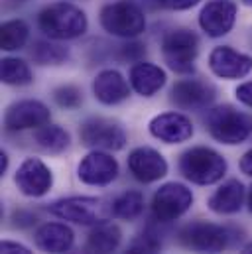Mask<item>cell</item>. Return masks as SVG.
Segmentation results:
<instances>
[{
  "label": "cell",
  "mask_w": 252,
  "mask_h": 254,
  "mask_svg": "<svg viewBox=\"0 0 252 254\" xmlns=\"http://www.w3.org/2000/svg\"><path fill=\"white\" fill-rule=\"evenodd\" d=\"M235 241V229L207 221H193L178 231V243L193 254H223Z\"/></svg>",
  "instance_id": "obj_1"
},
{
  "label": "cell",
  "mask_w": 252,
  "mask_h": 254,
  "mask_svg": "<svg viewBox=\"0 0 252 254\" xmlns=\"http://www.w3.org/2000/svg\"><path fill=\"white\" fill-rule=\"evenodd\" d=\"M38 26L40 30L56 42L75 40L81 38L87 32V16L81 8L69 2H56L46 6L38 14Z\"/></svg>",
  "instance_id": "obj_2"
},
{
  "label": "cell",
  "mask_w": 252,
  "mask_h": 254,
  "mask_svg": "<svg viewBox=\"0 0 252 254\" xmlns=\"http://www.w3.org/2000/svg\"><path fill=\"white\" fill-rule=\"evenodd\" d=\"M180 174L195 186H213L227 174V160L213 148L195 146L186 150L178 162Z\"/></svg>",
  "instance_id": "obj_3"
},
{
  "label": "cell",
  "mask_w": 252,
  "mask_h": 254,
  "mask_svg": "<svg viewBox=\"0 0 252 254\" xmlns=\"http://www.w3.org/2000/svg\"><path fill=\"white\" fill-rule=\"evenodd\" d=\"M48 211L58 219L83 225V227H97L107 223L113 217V203H107L101 197H65L48 205Z\"/></svg>",
  "instance_id": "obj_4"
},
{
  "label": "cell",
  "mask_w": 252,
  "mask_h": 254,
  "mask_svg": "<svg viewBox=\"0 0 252 254\" xmlns=\"http://www.w3.org/2000/svg\"><path fill=\"white\" fill-rule=\"evenodd\" d=\"M205 128L217 142L237 146L252 134V117L233 105H219L209 109L205 117Z\"/></svg>",
  "instance_id": "obj_5"
},
{
  "label": "cell",
  "mask_w": 252,
  "mask_h": 254,
  "mask_svg": "<svg viewBox=\"0 0 252 254\" xmlns=\"http://www.w3.org/2000/svg\"><path fill=\"white\" fill-rule=\"evenodd\" d=\"M99 20L105 32L126 40H132L146 30L144 10L134 0H117L103 6Z\"/></svg>",
  "instance_id": "obj_6"
},
{
  "label": "cell",
  "mask_w": 252,
  "mask_h": 254,
  "mask_svg": "<svg viewBox=\"0 0 252 254\" xmlns=\"http://www.w3.org/2000/svg\"><path fill=\"white\" fill-rule=\"evenodd\" d=\"M197 54H199V38L191 30L168 32L162 40L164 62L176 73H182V75L193 73Z\"/></svg>",
  "instance_id": "obj_7"
},
{
  "label": "cell",
  "mask_w": 252,
  "mask_h": 254,
  "mask_svg": "<svg viewBox=\"0 0 252 254\" xmlns=\"http://www.w3.org/2000/svg\"><path fill=\"white\" fill-rule=\"evenodd\" d=\"M79 138L83 146L91 150H103V152L123 150L126 144V132L121 127V123L103 119V117L87 119L79 128Z\"/></svg>",
  "instance_id": "obj_8"
},
{
  "label": "cell",
  "mask_w": 252,
  "mask_h": 254,
  "mask_svg": "<svg viewBox=\"0 0 252 254\" xmlns=\"http://www.w3.org/2000/svg\"><path fill=\"white\" fill-rule=\"evenodd\" d=\"M193 205V193L188 186L170 182L152 197V217L158 223H172L184 217Z\"/></svg>",
  "instance_id": "obj_9"
},
{
  "label": "cell",
  "mask_w": 252,
  "mask_h": 254,
  "mask_svg": "<svg viewBox=\"0 0 252 254\" xmlns=\"http://www.w3.org/2000/svg\"><path fill=\"white\" fill-rule=\"evenodd\" d=\"M77 178L85 186L105 188L119 178V162L103 150H93L77 166Z\"/></svg>",
  "instance_id": "obj_10"
},
{
  "label": "cell",
  "mask_w": 252,
  "mask_h": 254,
  "mask_svg": "<svg viewBox=\"0 0 252 254\" xmlns=\"http://www.w3.org/2000/svg\"><path fill=\"white\" fill-rule=\"evenodd\" d=\"M52 113L42 101L24 99L18 103H12L6 109L4 115V127L10 132H22V130H38V128L50 125Z\"/></svg>",
  "instance_id": "obj_11"
},
{
  "label": "cell",
  "mask_w": 252,
  "mask_h": 254,
  "mask_svg": "<svg viewBox=\"0 0 252 254\" xmlns=\"http://www.w3.org/2000/svg\"><path fill=\"white\" fill-rule=\"evenodd\" d=\"M217 97L215 87L209 81L189 77V79H180L170 93V101L184 111H201L209 107Z\"/></svg>",
  "instance_id": "obj_12"
},
{
  "label": "cell",
  "mask_w": 252,
  "mask_h": 254,
  "mask_svg": "<svg viewBox=\"0 0 252 254\" xmlns=\"http://www.w3.org/2000/svg\"><path fill=\"white\" fill-rule=\"evenodd\" d=\"M14 184L26 197H44L54 186V174L40 158H26L14 176Z\"/></svg>",
  "instance_id": "obj_13"
},
{
  "label": "cell",
  "mask_w": 252,
  "mask_h": 254,
  "mask_svg": "<svg viewBox=\"0 0 252 254\" xmlns=\"http://www.w3.org/2000/svg\"><path fill=\"white\" fill-rule=\"evenodd\" d=\"M237 22V4L231 0H211L199 14V26L209 38L227 36Z\"/></svg>",
  "instance_id": "obj_14"
},
{
  "label": "cell",
  "mask_w": 252,
  "mask_h": 254,
  "mask_svg": "<svg viewBox=\"0 0 252 254\" xmlns=\"http://www.w3.org/2000/svg\"><path fill=\"white\" fill-rule=\"evenodd\" d=\"M128 170L140 184H154L168 174V162L158 150L140 146L130 152Z\"/></svg>",
  "instance_id": "obj_15"
},
{
  "label": "cell",
  "mask_w": 252,
  "mask_h": 254,
  "mask_svg": "<svg viewBox=\"0 0 252 254\" xmlns=\"http://www.w3.org/2000/svg\"><path fill=\"white\" fill-rule=\"evenodd\" d=\"M209 67L221 79H243L252 71V58L231 46H219L209 54Z\"/></svg>",
  "instance_id": "obj_16"
},
{
  "label": "cell",
  "mask_w": 252,
  "mask_h": 254,
  "mask_svg": "<svg viewBox=\"0 0 252 254\" xmlns=\"http://www.w3.org/2000/svg\"><path fill=\"white\" fill-rule=\"evenodd\" d=\"M148 130L166 144H182L193 136V123L182 113H162L150 121Z\"/></svg>",
  "instance_id": "obj_17"
},
{
  "label": "cell",
  "mask_w": 252,
  "mask_h": 254,
  "mask_svg": "<svg viewBox=\"0 0 252 254\" xmlns=\"http://www.w3.org/2000/svg\"><path fill=\"white\" fill-rule=\"evenodd\" d=\"M93 95L99 103L113 107L121 105L130 97V85L125 79V75L117 69H103L93 79Z\"/></svg>",
  "instance_id": "obj_18"
},
{
  "label": "cell",
  "mask_w": 252,
  "mask_h": 254,
  "mask_svg": "<svg viewBox=\"0 0 252 254\" xmlns=\"http://www.w3.org/2000/svg\"><path fill=\"white\" fill-rule=\"evenodd\" d=\"M34 243L46 254H67L73 249L75 233L63 223H46L38 227Z\"/></svg>",
  "instance_id": "obj_19"
},
{
  "label": "cell",
  "mask_w": 252,
  "mask_h": 254,
  "mask_svg": "<svg viewBox=\"0 0 252 254\" xmlns=\"http://www.w3.org/2000/svg\"><path fill=\"white\" fill-rule=\"evenodd\" d=\"M166 71L162 67L148 62H138L130 67L128 73V81L130 87L142 95V97H154L164 85H166Z\"/></svg>",
  "instance_id": "obj_20"
},
{
  "label": "cell",
  "mask_w": 252,
  "mask_h": 254,
  "mask_svg": "<svg viewBox=\"0 0 252 254\" xmlns=\"http://www.w3.org/2000/svg\"><path fill=\"white\" fill-rule=\"evenodd\" d=\"M245 197V186L239 180H229L209 197L207 205L217 215H235L243 209Z\"/></svg>",
  "instance_id": "obj_21"
},
{
  "label": "cell",
  "mask_w": 252,
  "mask_h": 254,
  "mask_svg": "<svg viewBox=\"0 0 252 254\" xmlns=\"http://www.w3.org/2000/svg\"><path fill=\"white\" fill-rule=\"evenodd\" d=\"M123 243V231L115 223H103L93 227L87 237V251L91 254H115Z\"/></svg>",
  "instance_id": "obj_22"
},
{
  "label": "cell",
  "mask_w": 252,
  "mask_h": 254,
  "mask_svg": "<svg viewBox=\"0 0 252 254\" xmlns=\"http://www.w3.org/2000/svg\"><path fill=\"white\" fill-rule=\"evenodd\" d=\"M34 142L44 152L60 154L63 150H67V146L71 142V136L65 128L58 127V125H46V127L38 128L34 132Z\"/></svg>",
  "instance_id": "obj_23"
},
{
  "label": "cell",
  "mask_w": 252,
  "mask_h": 254,
  "mask_svg": "<svg viewBox=\"0 0 252 254\" xmlns=\"http://www.w3.org/2000/svg\"><path fill=\"white\" fill-rule=\"evenodd\" d=\"M30 56L38 65H62L69 60V50L52 40H38L34 42Z\"/></svg>",
  "instance_id": "obj_24"
},
{
  "label": "cell",
  "mask_w": 252,
  "mask_h": 254,
  "mask_svg": "<svg viewBox=\"0 0 252 254\" xmlns=\"http://www.w3.org/2000/svg\"><path fill=\"white\" fill-rule=\"evenodd\" d=\"M28 38H30V28L24 20H8L0 28V48L4 52L22 50Z\"/></svg>",
  "instance_id": "obj_25"
},
{
  "label": "cell",
  "mask_w": 252,
  "mask_h": 254,
  "mask_svg": "<svg viewBox=\"0 0 252 254\" xmlns=\"http://www.w3.org/2000/svg\"><path fill=\"white\" fill-rule=\"evenodd\" d=\"M142 211H144V195L136 190L125 191L113 201V215L117 219L134 221L142 215Z\"/></svg>",
  "instance_id": "obj_26"
},
{
  "label": "cell",
  "mask_w": 252,
  "mask_h": 254,
  "mask_svg": "<svg viewBox=\"0 0 252 254\" xmlns=\"http://www.w3.org/2000/svg\"><path fill=\"white\" fill-rule=\"evenodd\" d=\"M0 77L4 85H12V87H24L30 85L34 75L30 65L24 60L18 58H4L2 60V67H0Z\"/></svg>",
  "instance_id": "obj_27"
},
{
  "label": "cell",
  "mask_w": 252,
  "mask_h": 254,
  "mask_svg": "<svg viewBox=\"0 0 252 254\" xmlns=\"http://www.w3.org/2000/svg\"><path fill=\"white\" fill-rule=\"evenodd\" d=\"M123 254H162V241L156 233L144 231L128 243Z\"/></svg>",
  "instance_id": "obj_28"
},
{
  "label": "cell",
  "mask_w": 252,
  "mask_h": 254,
  "mask_svg": "<svg viewBox=\"0 0 252 254\" xmlns=\"http://www.w3.org/2000/svg\"><path fill=\"white\" fill-rule=\"evenodd\" d=\"M54 101L62 109H77L83 103V91L77 85H62L54 91Z\"/></svg>",
  "instance_id": "obj_29"
},
{
  "label": "cell",
  "mask_w": 252,
  "mask_h": 254,
  "mask_svg": "<svg viewBox=\"0 0 252 254\" xmlns=\"http://www.w3.org/2000/svg\"><path fill=\"white\" fill-rule=\"evenodd\" d=\"M144 54H146V46L140 44V42H126L123 46H119V56H121V60H125V62H134V64H138V62H142Z\"/></svg>",
  "instance_id": "obj_30"
},
{
  "label": "cell",
  "mask_w": 252,
  "mask_h": 254,
  "mask_svg": "<svg viewBox=\"0 0 252 254\" xmlns=\"http://www.w3.org/2000/svg\"><path fill=\"white\" fill-rule=\"evenodd\" d=\"M12 221H14V227L26 229V227H32V225L36 223V215H32L30 211L18 209V211H14V215H12Z\"/></svg>",
  "instance_id": "obj_31"
},
{
  "label": "cell",
  "mask_w": 252,
  "mask_h": 254,
  "mask_svg": "<svg viewBox=\"0 0 252 254\" xmlns=\"http://www.w3.org/2000/svg\"><path fill=\"white\" fill-rule=\"evenodd\" d=\"M199 2L201 0H158V4L168 10H189V8L197 6Z\"/></svg>",
  "instance_id": "obj_32"
},
{
  "label": "cell",
  "mask_w": 252,
  "mask_h": 254,
  "mask_svg": "<svg viewBox=\"0 0 252 254\" xmlns=\"http://www.w3.org/2000/svg\"><path fill=\"white\" fill-rule=\"evenodd\" d=\"M0 254H34L28 247L14 243V241H2L0 245Z\"/></svg>",
  "instance_id": "obj_33"
},
{
  "label": "cell",
  "mask_w": 252,
  "mask_h": 254,
  "mask_svg": "<svg viewBox=\"0 0 252 254\" xmlns=\"http://www.w3.org/2000/svg\"><path fill=\"white\" fill-rule=\"evenodd\" d=\"M235 95H237V99H239L243 105H247V107L252 109V81H247V83L239 85L237 91H235Z\"/></svg>",
  "instance_id": "obj_34"
},
{
  "label": "cell",
  "mask_w": 252,
  "mask_h": 254,
  "mask_svg": "<svg viewBox=\"0 0 252 254\" xmlns=\"http://www.w3.org/2000/svg\"><path fill=\"white\" fill-rule=\"evenodd\" d=\"M241 172L245 176L252 178V150L243 154V158H241Z\"/></svg>",
  "instance_id": "obj_35"
},
{
  "label": "cell",
  "mask_w": 252,
  "mask_h": 254,
  "mask_svg": "<svg viewBox=\"0 0 252 254\" xmlns=\"http://www.w3.org/2000/svg\"><path fill=\"white\" fill-rule=\"evenodd\" d=\"M6 170H8V154L0 152V176H4Z\"/></svg>",
  "instance_id": "obj_36"
},
{
  "label": "cell",
  "mask_w": 252,
  "mask_h": 254,
  "mask_svg": "<svg viewBox=\"0 0 252 254\" xmlns=\"http://www.w3.org/2000/svg\"><path fill=\"white\" fill-rule=\"evenodd\" d=\"M247 203H249V211L252 213V188L251 191H249V197H247Z\"/></svg>",
  "instance_id": "obj_37"
},
{
  "label": "cell",
  "mask_w": 252,
  "mask_h": 254,
  "mask_svg": "<svg viewBox=\"0 0 252 254\" xmlns=\"http://www.w3.org/2000/svg\"><path fill=\"white\" fill-rule=\"evenodd\" d=\"M241 254H252V243H249V245L243 249V253H241Z\"/></svg>",
  "instance_id": "obj_38"
},
{
  "label": "cell",
  "mask_w": 252,
  "mask_h": 254,
  "mask_svg": "<svg viewBox=\"0 0 252 254\" xmlns=\"http://www.w3.org/2000/svg\"><path fill=\"white\" fill-rule=\"evenodd\" d=\"M243 2H245L247 6H252V0H243Z\"/></svg>",
  "instance_id": "obj_39"
}]
</instances>
